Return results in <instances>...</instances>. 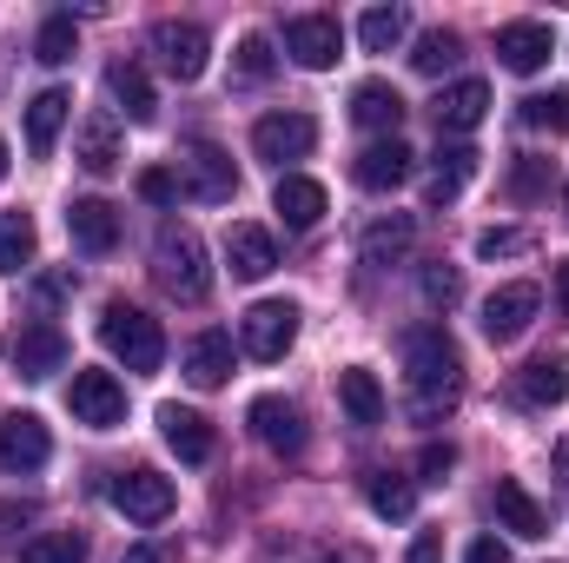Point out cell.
Returning a JSON list of instances; mask_svg holds the SVG:
<instances>
[{
	"mask_svg": "<svg viewBox=\"0 0 569 563\" xmlns=\"http://www.w3.org/2000/svg\"><path fill=\"white\" fill-rule=\"evenodd\" d=\"M47 457H53V437H47V424L33 418V412H7L0 418V471L7 477H27Z\"/></svg>",
	"mask_w": 569,
	"mask_h": 563,
	"instance_id": "obj_11",
	"label": "cell"
},
{
	"mask_svg": "<svg viewBox=\"0 0 569 563\" xmlns=\"http://www.w3.org/2000/svg\"><path fill=\"white\" fill-rule=\"evenodd\" d=\"M411 563H443V531H425V537L411 544Z\"/></svg>",
	"mask_w": 569,
	"mask_h": 563,
	"instance_id": "obj_45",
	"label": "cell"
},
{
	"mask_svg": "<svg viewBox=\"0 0 569 563\" xmlns=\"http://www.w3.org/2000/svg\"><path fill=\"white\" fill-rule=\"evenodd\" d=\"M483 113H490V87H483V80H457V87H443V93L430 100L437 134H470Z\"/></svg>",
	"mask_w": 569,
	"mask_h": 563,
	"instance_id": "obj_17",
	"label": "cell"
},
{
	"mask_svg": "<svg viewBox=\"0 0 569 563\" xmlns=\"http://www.w3.org/2000/svg\"><path fill=\"white\" fill-rule=\"evenodd\" d=\"M557 305H563V325H569V259L557 266Z\"/></svg>",
	"mask_w": 569,
	"mask_h": 563,
	"instance_id": "obj_48",
	"label": "cell"
},
{
	"mask_svg": "<svg viewBox=\"0 0 569 563\" xmlns=\"http://www.w3.org/2000/svg\"><path fill=\"white\" fill-rule=\"evenodd\" d=\"M226 266H232V279H266V273L279 266V246H272V233L239 219V226L226 233Z\"/></svg>",
	"mask_w": 569,
	"mask_h": 563,
	"instance_id": "obj_22",
	"label": "cell"
},
{
	"mask_svg": "<svg viewBox=\"0 0 569 563\" xmlns=\"http://www.w3.org/2000/svg\"><path fill=\"white\" fill-rule=\"evenodd\" d=\"M107 497H113L120 517H133V524H159V517L172 511V477H159V471H113Z\"/></svg>",
	"mask_w": 569,
	"mask_h": 563,
	"instance_id": "obj_10",
	"label": "cell"
},
{
	"mask_svg": "<svg viewBox=\"0 0 569 563\" xmlns=\"http://www.w3.org/2000/svg\"><path fill=\"white\" fill-rule=\"evenodd\" d=\"M537 312H543V292H537L530 279L497 285V292L483 298V338H490V345H517V338L530 332Z\"/></svg>",
	"mask_w": 569,
	"mask_h": 563,
	"instance_id": "obj_6",
	"label": "cell"
},
{
	"mask_svg": "<svg viewBox=\"0 0 569 563\" xmlns=\"http://www.w3.org/2000/svg\"><path fill=\"white\" fill-rule=\"evenodd\" d=\"M510 192H517V199H537V192H550V159H517V179H510Z\"/></svg>",
	"mask_w": 569,
	"mask_h": 563,
	"instance_id": "obj_43",
	"label": "cell"
},
{
	"mask_svg": "<svg viewBox=\"0 0 569 563\" xmlns=\"http://www.w3.org/2000/svg\"><path fill=\"white\" fill-rule=\"evenodd\" d=\"M557 471H563V497H569V437H563V451H557Z\"/></svg>",
	"mask_w": 569,
	"mask_h": 563,
	"instance_id": "obj_50",
	"label": "cell"
},
{
	"mask_svg": "<svg viewBox=\"0 0 569 563\" xmlns=\"http://www.w3.org/2000/svg\"><path fill=\"white\" fill-rule=\"evenodd\" d=\"M67 412H73V424H87V431H113V424H127V385L113 372H73Z\"/></svg>",
	"mask_w": 569,
	"mask_h": 563,
	"instance_id": "obj_4",
	"label": "cell"
},
{
	"mask_svg": "<svg viewBox=\"0 0 569 563\" xmlns=\"http://www.w3.org/2000/svg\"><path fill=\"white\" fill-rule=\"evenodd\" d=\"M20 563H87V544L73 537V531H47V537H33Z\"/></svg>",
	"mask_w": 569,
	"mask_h": 563,
	"instance_id": "obj_38",
	"label": "cell"
},
{
	"mask_svg": "<svg viewBox=\"0 0 569 563\" xmlns=\"http://www.w3.org/2000/svg\"><path fill=\"white\" fill-rule=\"evenodd\" d=\"M0 179H7V140H0Z\"/></svg>",
	"mask_w": 569,
	"mask_h": 563,
	"instance_id": "obj_51",
	"label": "cell"
},
{
	"mask_svg": "<svg viewBox=\"0 0 569 563\" xmlns=\"http://www.w3.org/2000/svg\"><path fill=\"white\" fill-rule=\"evenodd\" d=\"M425 305H437V312H450V305H457V298H463V279H457V273H450V266H425Z\"/></svg>",
	"mask_w": 569,
	"mask_h": 563,
	"instance_id": "obj_42",
	"label": "cell"
},
{
	"mask_svg": "<svg viewBox=\"0 0 569 563\" xmlns=\"http://www.w3.org/2000/svg\"><path fill=\"white\" fill-rule=\"evenodd\" d=\"M338 405L358 431H371V424H385V385L365 365H351V372H338Z\"/></svg>",
	"mask_w": 569,
	"mask_h": 563,
	"instance_id": "obj_27",
	"label": "cell"
},
{
	"mask_svg": "<svg viewBox=\"0 0 569 563\" xmlns=\"http://www.w3.org/2000/svg\"><path fill=\"white\" fill-rule=\"evenodd\" d=\"M351 120L371 127V134H398V120H405V93L385 87V80H365V87L351 93Z\"/></svg>",
	"mask_w": 569,
	"mask_h": 563,
	"instance_id": "obj_30",
	"label": "cell"
},
{
	"mask_svg": "<svg viewBox=\"0 0 569 563\" xmlns=\"http://www.w3.org/2000/svg\"><path fill=\"white\" fill-rule=\"evenodd\" d=\"M338 47H345V33H338L331 13H291V20H284V53H291L305 73L338 67Z\"/></svg>",
	"mask_w": 569,
	"mask_h": 563,
	"instance_id": "obj_8",
	"label": "cell"
},
{
	"mask_svg": "<svg viewBox=\"0 0 569 563\" xmlns=\"http://www.w3.org/2000/svg\"><path fill=\"white\" fill-rule=\"evenodd\" d=\"M405 33H411V13H405V7H371V13L358 20V40H365L371 53H391Z\"/></svg>",
	"mask_w": 569,
	"mask_h": 563,
	"instance_id": "obj_33",
	"label": "cell"
},
{
	"mask_svg": "<svg viewBox=\"0 0 569 563\" xmlns=\"http://www.w3.org/2000/svg\"><path fill=\"white\" fill-rule=\"evenodd\" d=\"M463 563H510V551H503L497 537H477V544H470V557H463Z\"/></svg>",
	"mask_w": 569,
	"mask_h": 563,
	"instance_id": "obj_46",
	"label": "cell"
},
{
	"mask_svg": "<svg viewBox=\"0 0 569 563\" xmlns=\"http://www.w3.org/2000/svg\"><path fill=\"white\" fill-rule=\"evenodd\" d=\"M27 517H33L27 504H0V537H13V524H27Z\"/></svg>",
	"mask_w": 569,
	"mask_h": 563,
	"instance_id": "obj_47",
	"label": "cell"
},
{
	"mask_svg": "<svg viewBox=\"0 0 569 563\" xmlns=\"http://www.w3.org/2000/svg\"><path fill=\"white\" fill-rule=\"evenodd\" d=\"M107 93H113V100L127 107V120H140V127L159 113V93H152L146 67H133V60H113V67H107Z\"/></svg>",
	"mask_w": 569,
	"mask_h": 563,
	"instance_id": "obj_31",
	"label": "cell"
},
{
	"mask_svg": "<svg viewBox=\"0 0 569 563\" xmlns=\"http://www.w3.org/2000/svg\"><path fill=\"white\" fill-rule=\"evenodd\" d=\"M73 13H53L47 27H40V40H33V60H47V67H67L73 60Z\"/></svg>",
	"mask_w": 569,
	"mask_h": 563,
	"instance_id": "obj_37",
	"label": "cell"
},
{
	"mask_svg": "<svg viewBox=\"0 0 569 563\" xmlns=\"http://www.w3.org/2000/svg\"><path fill=\"white\" fill-rule=\"evenodd\" d=\"M523 127H537V134H569V87L530 93V100H523Z\"/></svg>",
	"mask_w": 569,
	"mask_h": 563,
	"instance_id": "obj_36",
	"label": "cell"
},
{
	"mask_svg": "<svg viewBox=\"0 0 569 563\" xmlns=\"http://www.w3.org/2000/svg\"><path fill=\"white\" fill-rule=\"evenodd\" d=\"M477 253L483 259H517V253H530V233L523 226H490V233H477Z\"/></svg>",
	"mask_w": 569,
	"mask_h": 563,
	"instance_id": "obj_40",
	"label": "cell"
},
{
	"mask_svg": "<svg viewBox=\"0 0 569 563\" xmlns=\"http://www.w3.org/2000/svg\"><path fill=\"white\" fill-rule=\"evenodd\" d=\"M371 511H378V517H391V524H398V517H411V511H418V484H411V477L378 471V477H371Z\"/></svg>",
	"mask_w": 569,
	"mask_h": 563,
	"instance_id": "obj_34",
	"label": "cell"
},
{
	"mask_svg": "<svg viewBox=\"0 0 569 563\" xmlns=\"http://www.w3.org/2000/svg\"><path fill=\"white\" fill-rule=\"evenodd\" d=\"M457 60H463V40H457L450 27H430L425 40L411 47V67H418V73H443V67H457Z\"/></svg>",
	"mask_w": 569,
	"mask_h": 563,
	"instance_id": "obj_35",
	"label": "cell"
},
{
	"mask_svg": "<svg viewBox=\"0 0 569 563\" xmlns=\"http://www.w3.org/2000/svg\"><path fill=\"white\" fill-rule=\"evenodd\" d=\"M272 213H279L291 233H311V226L325 219V186H318V179H298V172H284L279 192H272Z\"/></svg>",
	"mask_w": 569,
	"mask_h": 563,
	"instance_id": "obj_26",
	"label": "cell"
},
{
	"mask_svg": "<svg viewBox=\"0 0 569 563\" xmlns=\"http://www.w3.org/2000/svg\"><path fill=\"white\" fill-rule=\"evenodd\" d=\"M179 372H186L199 392L226 385V372H232V338H226V332H199V338H186V358H179Z\"/></svg>",
	"mask_w": 569,
	"mask_h": 563,
	"instance_id": "obj_24",
	"label": "cell"
},
{
	"mask_svg": "<svg viewBox=\"0 0 569 563\" xmlns=\"http://www.w3.org/2000/svg\"><path fill=\"white\" fill-rule=\"evenodd\" d=\"M152 53H159V67H166L172 80H199L206 60H212V40H206V27H192V20H159V27H152Z\"/></svg>",
	"mask_w": 569,
	"mask_h": 563,
	"instance_id": "obj_9",
	"label": "cell"
},
{
	"mask_svg": "<svg viewBox=\"0 0 569 563\" xmlns=\"http://www.w3.org/2000/svg\"><path fill=\"white\" fill-rule=\"evenodd\" d=\"M550 53H557V33H550L543 20H510V27L497 33V60H503L510 73H537Z\"/></svg>",
	"mask_w": 569,
	"mask_h": 563,
	"instance_id": "obj_15",
	"label": "cell"
},
{
	"mask_svg": "<svg viewBox=\"0 0 569 563\" xmlns=\"http://www.w3.org/2000/svg\"><path fill=\"white\" fill-rule=\"evenodd\" d=\"M411 239H418V219L411 213H385V219H371L365 226V239H358V253H365V266H398L405 253H411Z\"/></svg>",
	"mask_w": 569,
	"mask_h": 563,
	"instance_id": "obj_21",
	"label": "cell"
},
{
	"mask_svg": "<svg viewBox=\"0 0 569 563\" xmlns=\"http://www.w3.org/2000/svg\"><path fill=\"white\" fill-rule=\"evenodd\" d=\"M252 431H259V444L266 451H279V457H298L305 451V418H298V405H284V398H252Z\"/></svg>",
	"mask_w": 569,
	"mask_h": 563,
	"instance_id": "obj_16",
	"label": "cell"
},
{
	"mask_svg": "<svg viewBox=\"0 0 569 563\" xmlns=\"http://www.w3.org/2000/svg\"><path fill=\"white\" fill-rule=\"evenodd\" d=\"M311 146H318L311 113H266V120L252 127V152H259V159H272V166H284V159H305Z\"/></svg>",
	"mask_w": 569,
	"mask_h": 563,
	"instance_id": "obj_13",
	"label": "cell"
},
{
	"mask_svg": "<svg viewBox=\"0 0 569 563\" xmlns=\"http://www.w3.org/2000/svg\"><path fill=\"white\" fill-rule=\"evenodd\" d=\"M179 186H186L192 199L219 206V199H232V192H239V172H232V159H226L212 140H192L186 152H179Z\"/></svg>",
	"mask_w": 569,
	"mask_h": 563,
	"instance_id": "obj_7",
	"label": "cell"
},
{
	"mask_svg": "<svg viewBox=\"0 0 569 563\" xmlns=\"http://www.w3.org/2000/svg\"><path fill=\"white\" fill-rule=\"evenodd\" d=\"M490 504H497V524H503L510 537H550V511H543V504H537L517 477H497Z\"/></svg>",
	"mask_w": 569,
	"mask_h": 563,
	"instance_id": "obj_18",
	"label": "cell"
},
{
	"mask_svg": "<svg viewBox=\"0 0 569 563\" xmlns=\"http://www.w3.org/2000/svg\"><path fill=\"white\" fill-rule=\"evenodd\" d=\"M73 159L93 172V179H107L113 166H120V120L107 113V107H93L87 120H80V140H73Z\"/></svg>",
	"mask_w": 569,
	"mask_h": 563,
	"instance_id": "obj_19",
	"label": "cell"
},
{
	"mask_svg": "<svg viewBox=\"0 0 569 563\" xmlns=\"http://www.w3.org/2000/svg\"><path fill=\"white\" fill-rule=\"evenodd\" d=\"M152 279L166 298H179V305H206V292H212V266H206V239L192 233V226H159V239H152Z\"/></svg>",
	"mask_w": 569,
	"mask_h": 563,
	"instance_id": "obj_2",
	"label": "cell"
},
{
	"mask_svg": "<svg viewBox=\"0 0 569 563\" xmlns=\"http://www.w3.org/2000/svg\"><path fill=\"white\" fill-rule=\"evenodd\" d=\"M411 146L398 140V134H385V140H371L365 152H358V166H351V179L365 186V192H398L405 179H411Z\"/></svg>",
	"mask_w": 569,
	"mask_h": 563,
	"instance_id": "obj_12",
	"label": "cell"
},
{
	"mask_svg": "<svg viewBox=\"0 0 569 563\" xmlns=\"http://www.w3.org/2000/svg\"><path fill=\"white\" fill-rule=\"evenodd\" d=\"M100 345H107L127 372H159V358H166L159 318H146L140 305H127V298H113V305L100 312Z\"/></svg>",
	"mask_w": 569,
	"mask_h": 563,
	"instance_id": "obj_3",
	"label": "cell"
},
{
	"mask_svg": "<svg viewBox=\"0 0 569 563\" xmlns=\"http://www.w3.org/2000/svg\"><path fill=\"white\" fill-rule=\"evenodd\" d=\"M67 233H73L80 253H113L120 246V213L107 199H73L67 206Z\"/></svg>",
	"mask_w": 569,
	"mask_h": 563,
	"instance_id": "obj_20",
	"label": "cell"
},
{
	"mask_svg": "<svg viewBox=\"0 0 569 563\" xmlns=\"http://www.w3.org/2000/svg\"><path fill=\"white\" fill-rule=\"evenodd\" d=\"M67 113H73V93H67V87L33 93V100H27V146H33V152H53L60 127H67Z\"/></svg>",
	"mask_w": 569,
	"mask_h": 563,
	"instance_id": "obj_28",
	"label": "cell"
},
{
	"mask_svg": "<svg viewBox=\"0 0 569 563\" xmlns=\"http://www.w3.org/2000/svg\"><path fill=\"white\" fill-rule=\"evenodd\" d=\"M405 378H411V418L418 424H437L450 418L457 392H463V352L443 325H411L405 338Z\"/></svg>",
	"mask_w": 569,
	"mask_h": 563,
	"instance_id": "obj_1",
	"label": "cell"
},
{
	"mask_svg": "<svg viewBox=\"0 0 569 563\" xmlns=\"http://www.w3.org/2000/svg\"><path fill=\"white\" fill-rule=\"evenodd\" d=\"M470 172H477V152L470 146H443L437 159H430V179H425V206H450L463 186H470Z\"/></svg>",
	"mask_w": 569,
	"mask_h": 563,
	"instance_id": "obj_29",
	"label": "cell"
},
{
	"mask_svg": "<svg viewBox=\"0 0 569 563\" xmlns=\"http://www.w3.org/2000/svg\"><path fill=\"white\" fill-rule=\"evenodd\" d=\"M272 67H279V60H272V40H266V33H246L239 53H232V73H239V80H266Z\"/></svg>",
	"mask_w": 569,
	"mask_h": 563,
	"instance_id": "obj_39",
	"label": "cell"
},
{
	"mask_svg": "<svg viewBox=\"0 0 569 563\" xmlns=\"http://www.w3.org/2000/svg\"><path fill=\"white\" fill-rule=\"evenodd\" d=\"M291 338H298V305L291 298H259L246 318H239V345L252 352V358H284L291 352Z\"/></svg>",
	"mask_w": 569,
	"mask_h": 563,
	"instance_id": "obj_5",
	"label": "cell"
},
{
	"mask_svg": "<svg viewBox=\"0 0 569 563\" xmlns=\"http://www.w3.org/2000/svg\"><path fill=\"white\" fill-rule=\"evenodd\" d=\"M159 437L179 451V464H206L212 457V424L199 418V412H186V405H159Z\"/></svg>",
	"mask_w": 569,
	"mask_h": 563,
	"instance_id": "obj_23",
	"label": "cell"
},
{
	"mask_svg": "<svg viewBox=\"0 0 569 563\" xmlns=\"http://www.w3.org/2000/svg\"><path fill=\"white\" fill-rule=\"evenodd\" d=\"M120 563H159V551H146V544H133V551H127Z\"/></svg>",
	"mask_w": 569,
	"mask_h": 563,
	"instance_id": "obj_49",
	"label": "cell"
},
{
	"mask_svg": "<svg viewBox=\"0 0 569 563\" xmlns=\"http://www.w3.org/2000/svg\"><path fill=\"white\" fill-rule=\"evenodd\" d=\"M517 398H523V405H537V412L563 405V398H569V358H563V352H550V358H530V365L517 372Z\"/></svg>",
	"mask_w": 569,
	"mask_h": 563,
	"instance_id": "obj_25",
	"label": "cell"
},
{
	"mask_svg": "<svg viewBox=\"0 0 569 563\" xmlns=\"http://www.w3.org/2000/svg\"><path fill=\"white\" fill-rule=\"evenodd\" d=\"M140 199H152V206H179V199H186V186H179V172H172V166H146V172H140Z\"/></svg>",
	"mask_w": 569,
	"mask_h": 563,
	"instance_id": "obj_41",
	"label": "cell"
},
{
	"mask_svg": "<svg viewBox=\"0 0 569 563\" xmlns=\"http://www.w3.org/2000/svg\"><path fill=\"white\" fill-rule=\"evenodd\" d=\"M33 246H40L33 219H27V213H0V273H7V279L33 266Z\"/></svg>",
	"mask_w": 569,
	"mask_h": 563,
	"instance_id": "obj_32",
	"label": "cell"
},
{
	"mask_svg": "<svg viewBox=\"0 0 569 563\" xmlns=\"http://www.w3.org/2000/svg\"><path fill=\"white\" fill-rule=\"evenodd\" d=\"M450 464H457V451H450V444H425V451H418V477H425V484H443V471H450Z\"/></svg>",
	"mask_w": 569,
	"mask_h": 563,
	"instance_id": "obj_44",
	"label": "cell"
},
{
	"mask_svg": "<svg viewBox=\"0 0 569 563\" xmlns=\"http://www.w3.org/2000/svg\"><path fill=\"white\" fill-rule=\"evenodd\" d=\"M7 352H13V372H20V378H53V372L67 365V338H60V325H20Z\"/></svg>",
	"mask_w": 569,
	"mask_h": 563,
	"instance_id": "obj_14",
	"label": "cell"
}]
</instances>
